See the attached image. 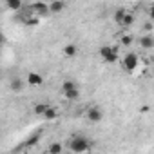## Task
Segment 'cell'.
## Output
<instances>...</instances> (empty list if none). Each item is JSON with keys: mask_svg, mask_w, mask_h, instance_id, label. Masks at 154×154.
I'll return each mask as SVG.
<instances>
[{"mask_svg": "<svg viewBox=\"0 0 154 154\" xmlns=\"http://www.w3.org/2000/svg\"><path fill=\"white\" fill-rule=\"evenodd\" d=\"M44 118H45V120H54V118H58V109L49 105V107L45 109V112H44Z\"/></svg>", "mask_w": 154, "mask_h": 154, "instance_id": "2e32d148", "label": "cell"}, {"mask_svg": "<svg viewBox=\"0 0 154 154\" xmlns=\"http://www.w3.org/2000/svg\"><path fill=\"white\" fill-rule=\"evenodd\" d=\"M47 8H49V15H58V13L67 9V4L60 2V0H53L51 4H47Z\"/></svg>", "mask_w": 154, "mask_h": 154, "instance_id": "ba28073f", "label": "cell"}, {"mask_svg": "<svg viewBox=\"0 0 154 154\" xmlns=\"http://www.w3.org/2000/svg\"><path fill=\"white\" fill-rule=\"evenodd\" d=\"M62 53H63L65 58H74L76 54H78V45H76V44H65Z\"/></svg>", "mask_w": 154, "mask_h": 154, "instance_id": "30bf717a", "label": "cell"}, {"mask_svg": "<svg viewBox=\"0 0 154 154\" xmlns=\"http://www.w3.org/2000/svg\"><path fill=\"white\" fill-rule=\"evenodd\" d=\"M63 96H65V100L74 102V100H78V98H80V89H71V91H65V93H63Z\"/></svg>", "mask_w": 154, "mask_h": 154, "instance_id": "5bb4252c", "label": "cell"}, {"mask_svg": "<svg viewBox=\"0 0 154 154\" xmlns=\"http://www.w3.org/2000/svg\"><path fill=\"white\" fill-rule=\"evenodd\" d=\"M6 9H9V11H22L24 9V4L20 2V0H8L6 2Z\"/></svg>", "mask_w": 154, "mask_h": 154, "instance_id": "7c38bea8", "label": "cell"}, {"mask_svg": "<svg viewBox=\"0 0 154 154\" xmlns=\"http://www.w3.org/2000/svg\"><path fill=\"white\" fill-rule=\"evenodd\" d=\"M71 89H78V84H76V82H72V80H65V82L62 84V93H65V91H71Z\"/></svg>", "mask_w": 154, "mask_h": 154, "instance_id": "ac0fdd59", "label": "cell"}, {"mask_svg": "<svg viewBox=\"0 0 154 154\" xmlns=\"http://www.w3.org/2000/svg\"><path fill=\"white\" fill-rule=\"evenodd\" d=\"M152 29H154L152 20H147V22L143 24V31H145V35H150V33H152Z\"/></svg>", "mask_w": 154, "mask_h": 154, "instance_id": "d6986e66", "label": "cell"}, {"mask_svg": "<svg viewBox=\"0 0 154 154\" xmlns=\"http://www.w3.org/2000/svg\"><path fill=\"white\" fill-rule=\"evenodd\" d=\"M27 9H29V13L35 15L36 18H40V17H49V8H47L45 2H35V4H31Z\"/></svg>", "mask_w": 154, "mask_h": 154, "instance_id": "8992f818", "label": "cell"}, {"mask_svg": "<svg viewBox=\"0 0 154 154\" xmlns=\"http://www.w3.org/2000/svg\"><path fill=\"white\" fill-rule=\"evenodd\" d=\"M132 42H134V36H132V35H129V33L120 35V44H122V45L129 47V45H132Z\"/></svg>", "mask_w": 154, "mask_h": 154, "instance_id": "9a60e30c", "label": "cell"}, {"mask_svg": "<svg viewBox=\"0 0 154 154\" xmlns=\"http://www.w3.org/2000/svg\"><path fill=\"white\" fill-rule=\"evenodd\" d=\"M67 147L74 154H84V152H87L91 149V141L85 136H74V138H71L67 141Z\"/></svg>", "mask_w": 154, "mask_h": 154, "instance_id": "6da1fadb", "label": "cell"}, {"mask_svg": "<svg viewBox=\"0 0 154 154\" xmlns=\"http://www.w3.org/2000/svg\"><path fill=\"white\" fill-rule=\"evenodd\" d=\"M138 63H140V56H138L136 53H127V54L122 58V67H123V71H127V72L136 71Z\"/></svg>", "mask_w": 154, "mask_h": 154, "instance_id": "277c9868", "label": "cell"}, {"mask_svg": "<svg viewBox=\"0 0 154 154\" xmlns=\"http://www.w3.org/2000/svg\"><path fill=\"white\" fill-rule=\"evenodd\" d=\"M114 22L122 27V29H129L134 24V15L127 9H118L114 13Z\"/></svg>", "mask_w": 154, "mask_h": 154, "instance_id": "7a4b0ae2", "label": "cell"}, {"mask_svg": "<svg viewBox=\"0 0 154 154\" xmlns=\"http://www.w3.org/2000/svg\"><path fill=\"white\" fill-rule=\"evenodd\" d=\"M24 85H26V82H24L22 78H18V76H15V78L9 80V91H13V93L24 91Z\"/></svg>", "mask_w": 154, "mask_h": 154, "instance_id": "9c48e42d", "label": "cell"}, {"mask_svg": "<svg viewBox=\"0 0 154 154\" xmlns=\"http://www.w3.org/2000/svg\"><path fill=\"white\" fill-rule=\"evenodd\" d=\"M4 42H6V36H4V35H2V31H0V45H2V44H4Z\"/></svg>", "mask_w": 154, "mask_h": 154, "instance_id": "ffe728a7", "label": "cell"}, {"mask_svg": "<svg viewBox=\"0 0 154 154\" xmlns=\"http://www.w3.org/2000/svg\"><path fill=\"white\" fill-rule=\"evenodd\" d=\"M85 120L91 122V123H98L103 120V111L100 105H91L87 111H85Z\"/></svg>", "mask_w": 154, "mask_h": 154, "instance_id": "5b68a950", "label": "cell"}, {"mask_svg": "<svg viewBox=\"0 0 154 154\" xmlns=\"http://www.w3.org/2000/svg\"><path fill=\"white\" fill-rule=\"evenodd\" d=\"M42 84H44V76L40 72H35V71L27 72V76H26V85H29V87H40Z\"/></svg>", "mask_w": 154, "mask_h": 154, "instance_id": "52a82bcc", "label": "cell"}, {"mask_svg": "<svg viewBox=\"0 0 154 154\" xmlns=\"http://www.w3.org/2000/svg\"><path fill=\"white\" fill-rule=\"evenodd\" d=\"M47 107H49V103H44V102H42V103H36V105L33 107V112H35L36 116H44V112H45Z\"/></svg>", "mask_w": 154, "mask_h": 154, "instance_id": "e0dca14e", "label": "cell"}, {"mask_svg": "<svg viewBox=\"0 0 154 154\" xmlns=\"http://www.w3.org/2000/svg\"><path fill=\"white\" fill-rule=\"evenodd\" d=\"M140 47L141 49H152L154 47V36L152 35H143V36H140Z\"/></svg>", "mask_w": 154, "mask_h": 154, "instance_id": "8fae6325", "label": "cell"}, {"mask_svg": "<svg viewBox=\"0 0 154 154\" xmlns=\"http://www.w3.org/2000/svg\"><path fill=\"white\" fill-rule=\"evenodd\" d=\"M98 54H100V58H102L103 62H107V63H116V62L120 60L116 47H111V45H102L100 51H98Z\"/></svg>", "mask_w": 154, "mask_h": 154, "instance_id": "3957f363", "label": "cell"}, {"mask_svg": "<svg viewBox=\"0 0 154 154\" xmlns=\"http://www.w3.org/2000/svg\"><path fill=\"white\" fill-rule=\"evenodd\" d=\"M62 152H63V143L53 141V143L47 147V152H45V154H62Z\"/></svg>", "mask_w": 154, "mask_h": 154, "instance_id": "4fadbf2b", "label": "cell"}]
</instances>
